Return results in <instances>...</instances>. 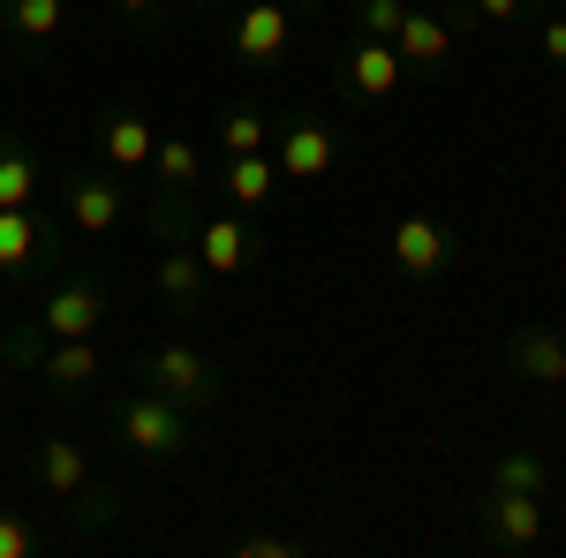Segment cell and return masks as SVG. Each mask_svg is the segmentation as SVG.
I'll return each mask as SVG.
<instances>
[{"instance_id": "obj_28", "label": "cell", "mask_w": 566, "mask_h": 558, "mask_svg": "<svg viewBox=\"0 0 566 558\" xmlns=\"http://www.w3.org/2000/svg\"><path fill=\"white\" fill-rule=\"evenodd\" d=\"M114 8H122V23H136V31H159L175 0H114Z\"/></svg>"}, {"instance_id": "obj_5", "label": "cell", "mask_w": 566, "mask_h": 558, "mask_svg": "<svg viewBox=\"0 0 566 558\" xmlns=\"http://www.w3.org/2000/svg\"><path fill=\"white\" fill-rule=\"evenodd\" d=\"M272 167L287 189H317L325 173L340 167V136L333 122H317V114H287L280 129H272Z\"/></svg>"}, {"instance_id": "obj_4", "label": "cell", "mask_w": 566, "mask_h": 558, "mask_svg": "<svg viewBox=\"0 0 566 558\" xmlns=\"http://www.w3.org/2000/svg\"><path fill=\"white\" fill-rule=\"evenodd\" d=\"M98 325H114V287L106 272H61V287H45L39 302V333L45 340H98Z\"/></svg>"}, {"instance_id": "obj_31", "label": "cell", "mask_w": 566, "mask_h": 558, "mask_svg": "<svg viewBox=\"0 0 566 558\" xmlns=\"http://www.w3.org/2000/svg\"><path fill=\"white\" fill-rule=\"evenodd\" d=\"M175 8H197V0H175Z\"/></svg>"}, {"instance_id": "obj_21", "label": "cell", "mask_w": 566, "mask_h": 558, "mask_svg": "<svg viewBox=\"0 0 566 558\" xmlns=\"http://www.w3.org/2000/svg\"><path fill=\"white\" fill-rule=\"evenodd\" d=\"M491 491H552V461L544 453H528V445H506L499 461H491Z\"/></svg>"}, {"instance_id": "obj_9", "label": "cell", "mask_w": 566, "mask_h": 558, "mask_svg": "<svg viewBox=\"0 0 566 558\" xmlns=\"http://www.w3.org/2000/svg\"><path fill=\"white\" fill-rule=\"evenodd\" d=\"M544 498L536 491H483V506H476V536H483V551H536L544 544Z\"/></svg>"}, {"instance_id": "obj_33", "label": "cell", "mask_w": 566, "mask_h": 558, "mask_svg": "<svg viewBox=\"0 0 566 558\" xmlns=\"http://www.w3.org/2000/svg\"><path fill=\"white\" fill-rule=\"evenodd\" d=\"M453 8H469V0H453Z\"/></svg>"}, {"instance_id": "obj_32", "label": "cell", "mask_w": 566, "mask_h": 558, "mask_svg": "<svg viewBox=\"0 0 566 558\" xmlns=\"http://www.w3.org/2000/svg\"><path fill=\"white\" fill-rule=\"evenodd\" d=\"M552 8H559V15H566V0H552Z\"/></svg>"}, {"instance_id": "obj_2", "label": "cell", "mask_w": 566, "mask_h": 558, "mask_svg": "<svg viewBox=\"0 0 566 558\" xmlns=\"http://www.w3.org/2000/svg\"><path fill=\"white\" fill-rule=\"evenodd\" d=\"M114 438L136 461H175V453H189V408L151 386H129L114 400Z\"/></svg>"}, {"instance_id": "obj_3", "label": "cell", "mask_w": 566, "mask_h": 558, "mask_svg": "<svg viewBox=\"0 0 566 558\" xmlns=\"http://www.w3.org/2000/svg\"><path fill=\"white\" fill-rule=\"evenodd\" d=\"M136 386L167 392V400H181V408L197 415V408H219L227 370H219L212 355H197L189 340H167V347H144V355H136Z\"/></svg>"}, {"instance_id": "obj_27", "label": "cell", "mask_w": 566, "mask_h": 558, "mask_svg": "<svg viewBox=\"0 0 566 558\" xmlns=\"http://www.w3.org/2000/svg\"><path fill=\"white\" fill-rule=\"evenodd\" d=\"M303 536H234V558H295Z\"/></svg>"}, {"instance_id": "obj_6", "label": "cell", "mask_w": 566, "mask_h": 558, "mask_svg": "<svg viewBox=\"0 0 566 558\" xmlns=\"http://www.w3.org/2000/svg\"><path fill=\"white\" fill-rule=\"evenodd\" d=\"M91 151H98V167L122 173V181H144V167H151V151H159V129H151V114L136 106V98H122V106H106L98 114V129H91Z\"/></svg>"}, {"instance_id": "obj_1", "label": "cell", "mask_w": 566, "mask_h": 558, "mask_svg": "<svg viewBox=\"0 0 566 558\" xmlns=\"http://www.w3.org/2000/svg\"><path fill=\"white\" fill-rule=\"evenodd\" d=\"M295 0H234L227 8V23H219V45H227V61H242V69H258L272 76L280 61H287V45H295Z\"/></svg>"}, {"instance_id": "obj_22", "label": "cell", "mask_w": 566, "mask_h": 558, "mask_svg": "<svg viewBox=\"0 0 566 558\" xmlns=\"http://www.w3.org/2000/svg\"><path fill=\"white\" fill-rule=\"evenodd\" d=\"M212 144L219 151H272V122H264L258 106H219Z\"/></svg>"}, {"instance_id": "obj_25", "label": "cell", "mask_w": 566, "mask_h": 558, "mask_svg": "<svg viewBox=\"0 0 566 558\" xmlns=\"http://www.w3.org/2000/svg\"><path fill=\"white\" fill-rule=\"evenodd\" d=\"M408 0H355V39H392Z\"/></svg>"}, {"instance_id": "obj_10", "label": "cell", "mask_w": 566, "mask_h": 558, "mask_svg": "<svg viewBox=\"0 0 566 558\" xmlns=\"http://www.w3.org/2000/svg\"><path fill=\"white\" fill-rule=\"evenodd\" d=\"M386 257H392V272H400V280H446V272H453V257H461V242H453L431 212H408V219H392Z\"/></svg>"}, {"instance_id": "obj_20", "label": "cell", "mask_w": 566, "mask_h": 558, "mask_svg": "<svg viewBox=\"0 0 566 558\" xmlns=\"http://www.w3.org/2000/svg\"><path fill=\"white\" fill-rule=\"evenodd\" d=\"M39 189H45V167H39V151H31V136L0 129V212L8 204H39Z\"/></svg>"}, {"instance_id": "obj_15", "label": "cell", "mask_w": 566, "mask_h": 558, "mask_svg": "<svg viewBox=\"0 0 566 558\" xmlns=\"http://www.w3.org/2000/svg\"><path fill=\"white\" fill-rule=\"evenodd\" d=\"M453 45H461V23H453L446 8H416V0H408V15H400V31H392V53H400L408 69H446Z\"/></svg>"}, {"instance_id": "obj_29", "label": "cell", "mask_w": 566, "mask_h": 558, "mask_svg": "<svg viewBox=\"0 0 566 558\" xmlns=\"http://www.w3.org/2000/svg\"><path fill=\"white\" fill-rule=\"evenodd\" d=\"M544 61H552V69H566V15H559V8L544 15Z\"/></svg>"}, {"instance_id": "obj_12", "label": "cell", "mask_w": 566, "mask_h": 558, "mask_svg": "<svg viewBox=\"0 0 566 558\" xmlns=\"http://www.w3.org/2000/svg\"><path fill=\"white\" fill-rule=\"evenodd\" d=\"M506 370L522 378V386H536V392H559L566 386V325H514L506 333Z\"/></svg>"}, {"instance_id": "obj_7", "label": "cell", "mask_w": 566, "mask_h": 558, "mask_svg": "<svg viewBox=\"0 0 566 558\" xmlns=\"http://www.w3.org/2000/svg\"><path fill=\"white\" fill-rule=\"evenodd\" d=\"M129 204H136V189L106 167H84V173L61 181V219H69L76 234H122Z\"/></svg>"}, {"instance_id": "obj_30", "label": "cell", "mask_w": 566, "mask_h": 558, "mask_svg": "<svg viewBox=\"0 0 566 558\" xmlns=\"http://www.w3.org/2000/svg\"><path fill=\"white\" fill-rule=\"evenodd\" d=\"M295 8H303V15H310V8H317V0H295Z\"/></svg>"}, {"instance_id": "obj_16", "label": "cell", "mask_w": 566, "mask_h": 558, "mask_svg": "<svg viewBox=\"0 0 566 558\" xmlns=\"http://www.w3.org/2000/svg\"><path fill=\"white\" fill-rule=\"evenodd\" d=\"M23 370H39L53 392H91L106 378V355H98V340H45L39 333V347H31Z\"/></svg>"}, {"instance_id": "obj_14", "label": "cell", "mask_w": 566, "mask_h": 558, "mask_svg": "<svg viewBox=\"0 0 566 558\" xmlns=\"http://www.w3.org/2000/svg\"><path fill=\"white\" fill-rule=\"evenodd\" d=\"M31 475H39V491L53 506H76L91 483H98V468H91V453L76 438H39V445H31Z\"/></svg>"}, {"instance_id": "obj_23", "label": "cell", "mask_w": 566, "mask_h": 558, "mask_svg": "<svg viewBox=\"0 0 566 558\" xmlns=\"http://www.w3.org/2000/svg\"><path fill=\"white\" fill-rule=\"evenodd\" d=\"M53 536H45L39 520H23L15 506H0V558H39Z\"/></svg>"}, {"instance_id": "obj_26", "label": "cell", "mask_w": 566, "mask_h": 558, "mask_svg": "<svg viewBox=\"0 0 566 558\" xmlns=\"http://www.w3.org/2000/svg\"><path fill=\"white\" fill-rule=\"evenodd\" d=\"M536 0H469V8H446L453 23H522Z\"/></svg>"}, {"instance_id": "obj_18", "label": "cell", "mask_w": 566, "mask_h": 558, "mask_svg": "<svg viewBox=\"0 0 566 558\" xmlns=\"http://www.w3.org/2000/svg\"><path fill=\"white\" fill-rule=\"evenodd\" d=\"M280 167H272V151H227V167H219V197L234 204V212H272L280 204Z\"/></svg>"}, {"instance_id": "obj_8", "label": "cell", "mask_w": 566, "mask_h": 558, "mask_svg": "<svg viewBox=\"0 0 566 558\" xmlns=\"http://www.w3.org/2000/svg\"><path fill=\"white\" fill-rule=\"evenodd\" d=\"M189 250L205 257L212 280H242V272H258V264H264V242H258V227H250V212H197Z\"/></svg>"}, {"instance_id": "obj_19", "label": "cell", "mask_w": 566, "mask_h": 558, "mask_svg": "<svg viewBox=\"0 0 566 558\" xmlns=\"http://www.w3.org/2000/svg\"><path fill=\"white\" fill-rule=\"evenodd\" d=\"M61 31H69V0H0V39L8 45L45 53Z\"/></svg>"}, {"instance_id": "obj_13", "label": "cell", "mask_w": 566, "mask_h": 558, "mask_svg": "<svg viewBox=\"0 0 566 558\" xmlns=\"http://www.w3.org/2000/svg\"><path fill=\"white\" fill-rule=\"evenodd\" d=\"M400 84H408V61L392 53V39H355L340 53V91H348L355 106H386Z\"/></svg>"}, {"instance_id": "obj_17", "label": "cell", "mask_w": 566, "mask_h": 558, "mask_svg": "<svg viewBox=\"0 0 566 558\" xmlns=\"http://www.w3.org/2000/svg\"><path fill=\"white\" fill-rule=\"evenodd\" d=\"M151 287H159V302H167L175 317H197V309H205V295H212V272H205V257H197L189 242H159Z\"/></svg>"}, {"instance_id": "obj_24", "label": "cell", "mask_w": 566, "mask_h": 558, "mask_svg": "<svg viewBox=\"0 0 566 558\" xmlns=\"http://www.w3.org/2000/svg\"><path fill=\"white\" fill-rule=\"evenodd\" d=\"M61 514L76 520V528H106V520L122 514V491H114V483H91L84 498H76V506H61Z\"/></svg>"}, {"instance_id": "obj_11", "label": "cell", "mask_w": 566, "mask_h": 558, "mask_svg": "<svg viewBox=\"0 0 566 558\" xmlns=\"http://www.w3.org/2000/svg\"><path fill=\"white\" fill-rule=\"evenodd\" d=\"M53 264V219H39V204H8L0 212V280H39Z\"/></svg>"}]
</instances>
